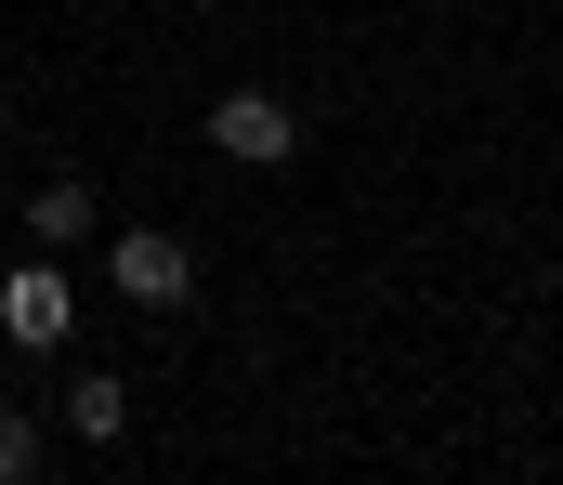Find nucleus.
<instances>
[{
	"label": "nucleus",
	"instance_id": "f257e3e1",
	"mask_svg": "<svg viewBox=\"0 0 563 485\" xmlns=\"http://www.w3.org/2000/svg\"><path fill=\"white\" fill-rule=\"evenodd\" d=\"M66 328H79V289H66V263H53V250H26V263L0 276V341H13V354H53Z\"/></svg>",
	"mask_w": 563,
	"mask_h": 485
},
{
	"label": "nucleus",
	"instance_id": "f03ea898",
	"mask_svg": "<svg viewBox=\"0 0 563 485\" xmlns=\"http://www.w3.org/2000/svg\"><path fill=\"white\" fill-rule=\"evenodd\" d=\"M106 276H119V302H144V316H170V302H197V250H184L170 223H132V236L106 250Z\"/></svg>",
	"mask_w": 563,
	"mask_h": 485
},
{
	"label": "nucleus",
	"instance_id": "7ed1b4c3",
	"mask_svg": "<svg viewBox=\"0 0 563 485\" xmlns=\"http://www.w3.org/2000/svg\"><path fill=\"white\" fill-rule=\"evenodd\" d=\"M210 145H223L236 170H288V158H301V119H288V92L250 79V92H223V106H210Z\"/></svg>",
	"mask_w": 563,
	"mask_h": 485
},
{
	"label": "nucleus",
	"instance_id": "20e7f679",
	"mask_svg": "<svg viewBox=\"0 0 563 485\" xmlns=\"http://www.w3.org/2000/svg\"><path fill=\"white\" fill-rule=\"evenodd\" d=\"M66 433H92V447H119V433H132V381H106V367H79V381H66Z\"/></svg>",
	"mask_w": 563,
	"mask_h": 485
},
{
	"label": "nucleus",
	"instance_id": "39448f33",
	"mask_svg": "<svg viewBox=\"0 0 563 485\" xmlns=\"http://www.w3.org/2000/svg\"><path fill=\"white\" fill-rule=\"evenodd\" d=\"M26 236H40V250L92 236V184H26Z\"/></svg>",
	"mask_w": 563,
	"mask_h": 485
},
{
	"label": "nucleus",
	"instance_id": "423d86ee",
	"mask_svg": "<svg viewBox=\"0 0 563 485\" xmlns=\"http://www.w3.org/2000/svg\"><path fill=\"white\" fill-rule=\"evenodd\" d=\"M40 473V420H26V407H0V485H26Z\"/></svg>",
	"mask_w": 563,
	"mask_h": 485
},
{
	"label": "nucleus",
	"instance_id": "0eeeda50",
	"mask_svg": "<svg viewBox=\"0 0 563 485\" xmlns=\"http://www.w3.org/2000/svg\"><path fill=\"white\" fill-rule=\"evenodd\" d=\"M0 132H13V106H0Z\"/></svg>",
	"mask_w": 563,
	"mask_h": 485
}]
</instances>
